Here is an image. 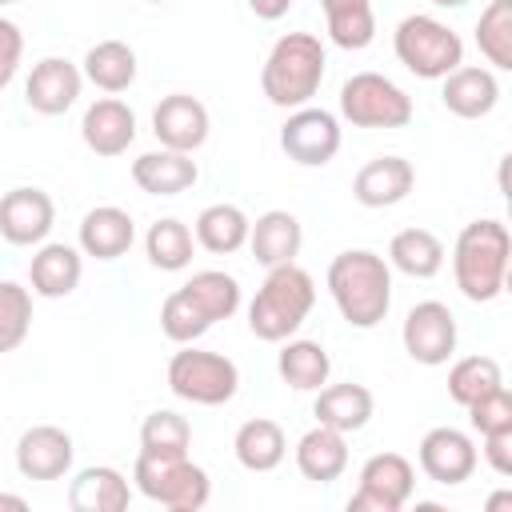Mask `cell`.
Here are the masks:
<instances>
[{
	"label": "cell",
	"mask_w": 512,
	"mask_h": 512,
	"mask_svg": "<svg viewBox=\"0 0 512 512\" xmlns=\"http://www.w3.org/2000/svg\"><path fill=\"white\" fill-rule=\"evenodd\" d=\"M80 244L88 256L96 260H116L132 248V216L124 208H92L84 220H80Z\"/></svg>",
	"instance_id": "21"
},
{
	"label": "cell",
	"mask_w": 512,
	"mask_h": 512,
	"mask_svg": "<svg viewBox=\"0 0 512 512\" xmlns=\"http://www.w3.org/2000/svg\"><path fill=\"white\" fill-rule=\"evenodd\" d=\"M52 196L40 188H12L0 196V236L8 244H36L52 228Z\"/></svg>",
	"instance_id": "14"
},
{
	"label": "cell",
	"mask_w": 512,
	"mask_h": 512,
	"mask_svg": "<svg viewBox=\"0 0 512 512\" xmlns=\"http://www.w3.org/2000/svg\"><path fill=\"white\" fill-rule=\"evenodd\" d=\"M432 4H440V8H460V4H468V0H432Z\"/></svg>",
	"instance_id": "46"
},
{
	"label": "cell",
	"mask_w": 512,
	"mask_h": 512,
	"mask_svg": "<svg viewBox=\"0 0 512 512\" xmlns=\"http://www.w3.org/2000/svg\"><path fill=\"white\" fill-rule=\"evenodd\" d=\"M152 4H160V0H152Z\"/></svg>",
	"instance_id": "48"
},
{
	"label": "cell",
	"mask_w": 512,
	"mask_h": 512,
	"mask_svg": "<svg viewBox=\"0 0 512 512\" xmlns=\"http://www.w3.org/2000/svg\"><path fill=\"white\" fill-rule=\"evenodd\" d=\"M20 48H24L20 28H16L12 20L0 16V88H4V84L12 80V72H16V64H20Z\"/></svg>",
	"instance_id": "41"
},
{
	"label": "cell",
	"mask_w": 512,
	"mask_h": 512,
	"mask_svg": "<svg viewBox=\"0 0 512 512\" xmlns=\"http://www.w3.org/2000/svg\"><path fill=\"white\" fill-rule=\"evenodd\" d=\"M24 96H28V104H32L36 112H44V116L68 112V108L76 104V96H80V72H76V64L60 60V56L40 60V64L32 68L28 84H24Z\"/></svg>",
	"instance_id": "16"
},
{
	"label": "cell",
	"mask_w": 512,
	"mask_h": 512,
	"mask_svg": "<svg viewBox=\"0 0 512 512\" xmlns=\"http://www.w3.org/2000/svg\"><path fill=\"white\" fill-rule=\"evenodd\" d=\"M284 428L276 424V420H264V416H256V420H248V424H240V432H236V460L248 468V472H268V468H276L280 460H284Z\"/></svg>",
	"instance_id": "26"
},
{
	"label": "cell",
	"mask_w": 512,
	"mask_h": 512,
	"mask_svg": "<svg viewBox=\"0 0 512 512\" xmlns=\"http://www.w3.org/2000/svg\"><path fill=\"white\" fill-rule=\"evenodd\" d=\"M412 180H416V172H412V164H408L404 156H376V160H368V164L356 172L352 192H356L360 204L384 208V204L404 200V196L412 192Z\"/></svg>",
	"instance_id": "18"
},
{
	"label": "cell",
	"mask_w": 512,
	"mask_h": 512,
	"mask_svg": "<svg viewBox=\"0 0 512 512\" xmlns=\"http://www.w3.org/2000/svg\"><path fill=\"white\" fill-rule=\"evenodd\" d=\"M396 56L408 72L436 80V76H448L452 68H460L464 44L448 24H440L432 16H404L396 28Z\"/></svg>",
	"instance_id": "6"
},
{
	"label": "cell",
	"mask_w": 512,
	"mask_h": 512,
	"mask_svg": "<svg viewBox=\"0 0 512 512\" xmlns=\"http://www.w3.org/2000/svg\"><path fill=\"white\" fill-rule=\"evenodd\" d=\"M388 256H392V264H396L400 272L424 280V276H436V272H440V264H444V244H440L436 232H428V228H404V232L392 236Z\"/></svg>",
	"instance_id": "28"
},
{
	"label": "cell",
	"mask_w": 512,
	"mask_h": 512,
	"mask_svg": "<svg viewBox=\"0 0 512 512\" xmlns=\"http://www.w3.org/2000/svg\"><path fill=\"white\" fill-rule=\"evenodd\" d=\"M280 148L296 160V164H328L340 148V128L336 116L324 108H300L288 116V124L280 128Z\"/></svg>",
	"instance_id": "10"
},
{
	"label": "cell",
	"mask_w": 512,
	"mask_h": 512,
	"mask_svg": "<svg viewBox=\"0 0 512 512\" xmlns=\"http://www.w3.org/2000/svg\"><path fill=\"white\" fill-rule=\"evenodd\" d=\"M512 236L500 220H472L456 240V284L468 300H492L508 276Z\"/></svg>",
	"instance_id": "3"
},
{
	"label": "cell",
	"mask_w": 512,
	"mask_h": 512,
	"mask_svg": "<svg viewBox=\"0 0 512 512\" xmlns=\"http://www.w3.org/2000/svg\"><path fill=\"white\" fill-rule=\"evenodd\" d=\"M468 416H472V428L480 436L496 432V428H512V392L504 384H496L492 392H484L480 400L468 404Z\"/></svg>",
	"instance_id": "40"
},
{
	"label": "cell",
	"mask_w": 512,
	"mask_h": 512,
	"mask_svg": "<svg viewBox=\"0 0 512 512\" xmlns=\"http://www.w3.org/2000/svg\"><path fill=\"white\" fill-rule=\"evenodd\" d=\"M420 468L436 480V484H460L472 476L476 468V448L464 432L456 428H432L420 440Z\"/></svg>",
	"instance_id": "15"
},
{
	"label": "cell",
	"mask_w": 512,
	"mask_h": 512,
	"mask_svg": "<svg viewBox=\"0 0 512 512\" xmlns=\"http://www.w3.org/2000/svg\"><path fill=\"white\" fill-rule=\"evenodd\" d=\"M0 508H12V512H24L28 504H24L20 496H8V492H0Z\"/></svg>",
	"instance_id": "45"
},
{
	"label": "cell",
	"mask_w": 512,
	"mask_h": 512,
	"mask_svg": "<svg viewBox=\"0 0 512 512\" xmlns=\"http://www.w3.org/2000/svg\"><path fill=\"white\" fill-rule=\"evenodd\" d=\"M0 4H16V0H0Z\"/></svg>",
	"instance_id": "47"
},
{
	"label": "cell",
	"mask_w": 512,
	"mask_h": 512,
	"mask_svg": "<svg viewBox=\"0 0 512 512\" xmlns=\"http://www.w3.org/2000/svg\"><path fill=\"white\" fill-rule=\"evenodd\" d=\"M408 496L412 464L400 452H376L360 472V488L348 496V512H396Z\"/></svg>",
	"instance_id": "9"
},
{
	"label": "cell",
	"mask_w": 512,
	"mask_h": 512,
	"mask_svg": "<svg viewBox=\"0 0 512 512\" xmlns=\"http://www.w3.org/2000/svg\"><path fill=\"white\" fill-rule=\"evenodd\" d=\"M296 464L308 480L324 484V480H336L348 464V444H344V432L328 428V424H316L312 432L300 436L296 444Z\"/></svg>",
	"instance_id": "23"
},
{
	"label": "cell",
	"mask_w": 512,
	"mask_h": 512,
	"mask_svg": "<svg viewBox=\"0 0 512 512\" xmlns=\"http://www.w3.org/2000/svg\"><path fill=\"white\" fill-rule=\"evenodd\" d=\"M240 372L228 356L220 352H200V348H184L168 360V388L180 400L192 404H228L236 396Z\"/></svg>",
	"instance_id": "8"
},
{
	"label": "cell",
	"mask_w": 512,
	"mask_h": 512,
	"mask_svg": "<svg viewBox=\"0 0 512 512\" xmlns=\"http://www.w3.org/2000/svg\"><path fill=\"white\" fill-rule=\"evenodd\" d=\"M188 440H192V428L184 416L160 408L144 420L140 428V452H156V456H188Z\"/></svg>",
	"instance_id": "37"
},
{
	"label": "cell",
	"mask_w": 512,
	"mask_h": 512,
	"mask_svg": "<svg viewBox=\"0 0 512 512\" xmlns=\"http://www.w3.org/2000/svg\"><path fill=\"white\" fill-rule=\"evenodd\" d=\"M276 368H280L284 384H292V388L308 392V388H320V384L328 380L332 360H328V352H324L316 340H292V344L280 352Z\"/></svg>",
	"instance_id": "31"
},
{
	"label": "cell",
	"mask_w": 512,
	"mask_h": 512,
	"mask_svg": "<svg viewBox=\"0 0 512 512\" xmlns=\"http://www.w3.org/2000/svg\"><path fill=\"white\" fill-rule=\"evenodd\" d=\"M340 112L360 128H404L412 120V100L380 72H356L340 88Z\"/></svg>",
	"instance_id": "7"
},
{
	"label": "cell",
	"mask_w": 512,
	"mask_h": 512,
	"mask_svg": "<svg viewBox=\"0 0 512 512\" xmlns=\"http://www.w3.org/2000/svg\"><path fill=\"white\" fill-rule=\"evenodd\" d=\"M148 260L156 264V268H164V272H176V268H184L188 260H192V232L180 224V220H156L152 228H148Z\"/></svg>",
	"instance_id": "36"
},
{
	"label": "cell",
	"mask_w": 512,
	"mask_h": 512,
	"mask_svg": "<svg viewBox=\"0 0 512 512\" xmlns=\"http://www.w3.org/2000/svg\"><path fill=\"white\" fill-rule=\"evenodd\" d=\"M484 456L488 464L508 476L512 472V428H496V432H484Z\"/></svg>",
	"instance_id": "42"
},
{
	"label": "cell",
	"mask_w": 512,
	"mask_h": 512,
	"mask_svg": "<svg viewBox=\"0 0 512 512\" xmlns=\"http://www.w3.org/2000/svg\"><path fill=\"white\" fill-rule=\"evenodd\" d=\"M496 76L488 68H472V64H460L448 72L444 80V108L464 116V120H476V116H488L496 108Z\"/></svg>",
	"instance_id": "20"
},
{
	"label": "cell",
	"mask_w": 512,
	"mask_h": 512,
	"mask_svg": "<svg viewBox=\"0 0 512 512\" xmlns=\"http://www.w3.org/2000/svg\"><path fill=\"white\" fill-rule=\"evenodd\" d=\"M296 252H300V220L280 208L264 212L252 228V256L264 268H276V264H292Z\"/></svg>",
	"instance_id": "25"
},
{
	"label": "cell",
	"mask_w": 512,
	"mask_h": 512,
	"mask_svg": "<svg viewBox=\"0 0 512 512\" xmlns=\"http://www.w3.org/2000/svg\"><path fill=\"white\" fill-rule=\"evenodd\" d=\"M324 12H328V32L340 48H364L376 32L368 0H324Z\"/></svg>",
	"instance_id": "33"
},
{
	"label": "cell",
	"mask_w": 512,
	"mask_h": 512,
	"mask_svg": "<svg viewBox=\"0 0 512 512\" xmlns=\"http://www.w3.org/2000/svg\"><path fill=\"white\" fill-rule=\"evenodd\" d=\"M84 72L104 92H124L136 80V52L124 40H100L84 56Z\"/></svg>",
	"instance_id": "27"
},
{
	"label": "cell",
	"mask_w": 512,
	"mask_h": 512,
	"mask_svg": "<svg viewBox=\"0 0 512 512\" xmlns=\"http://www.w3.org/2000/svg\"><path fill=\"white\" fill-rule=\"evenodd\" d=\"M196 240L216 256L236 252L248 240V220L236 204H208L196 220Z\"/></svg>",
	"instance_id": "30"
},
{
	"label": "cell",
	"mask_w": 512,
	"mask_h": 512,
	"mask_svg": "<svg viewBox=\"0 0 512 512\" xmlns=\"http://www.w3.org/2000/svg\"><path fill=\"white\" fill-rule=\"evenodd\" d=\"M328 288L336 296V308L344 312L348 324L356 328H372L384 320L388 304H392V280H388V264L376 252L352 248L340 252L328 268Z\"/></svg>",
	"instance_id": "1"
},
{
	"label": "cell",
	"mask_w": 512,
	"mask_h": 512,
	"mask_svg": "<svg viewBox=\"0 0 512 512\" xmlns=\"http://www.w3.org/2000/svg\"><path fill=\"white\" fill-rule=\"evenodd\" d=\"M476 44L496 68H512V0H492L480 12Z\"/></svg>",
	"instance_id": "34"
},
{
	"label": "cell",
	"mask_w": 512,
	"mask_h": 512,
	"mask_svg": "<svg viewBox=\"0 0 512 512\" xmlns=\"http://www.w3.org/2000/svg\"><path fill=\"white\" fill-rule=\"evenodd\" d=\"M32 288L40 296H68L80 284V256L68 244H44L32 256Z\"/></svg>",
	"instance_id": "29"
},
{
	"label": "cell",
	"mask_w": 512,
	"mask_h": 512,
	"mask_svg": "<svg viewBox=\"0 0 512 512\" xmlns=\"http://www.w3.org/2000/svg\"><path fill=\"white\" fill-rule=\"evenodd\" d=\"M508 508H512V492H496L488 500V512H508Z\"/></svg>",
	"instance_id": "44"
},
{
	"label": "cell",
	"mask_w": 512,
	"mask_h": 512,
	"mask_svg": "<svg viewBox=\"0 0 512 512\" xmlns=\"http://www.w3.org/2000/svg\"><path fill=\"white\" fill-rule=\"evenodd\" d=\"M312 300H316L312 276L296 264H276V268H268V280L260 284V292L248 308V328L260 340H284L304 324Z\"/></svg>",
	"instance_id": "4"
},
{
	"label": "cell",
	"mask_w": 512,
	"mask_h": 512,
	"mask_svg": "<svg viewBox=\"0 0 512 512\" xmlns=\"http://www.w3.org/2000/svg\"><path fill=\"white\" fill-rule=\"evenodd\" d=\"M324 80V48L312 32H288L276 40V48L264 60L260 84L264 96L280 108H300L316 96Z\"/></svg>",
	"instance_id": "2"
},
{
	"label": "cell",
	"mask_w": 512,
	"mask_h": 512,
	"mask_svg": "<svg viewBox=\"0 0 512 512\" xmlns=\"http://www.w3.org/2000/svg\"><path fill=\"white\" fill-rule=\"evenodd\" d=\"M72 464V436L56 424H36L16 444V468L28 480H60Z\"/></svg>",
	"instance_id": "13"
},
{
	"label": "cell",
	"mask_w": 512,
	"mask_h": 512,
	"mask_svg": "<svg viewBox=\"0 0 512 512\" xmlns=\"http://www.w3.org/2000/svg\"><path fill=\"white\" fill-rule=\"evenodd\" d=\"M496 384H504L500 380V364L492 360V356H464V360H456V368L448 372V396L456 400V404H472V400H480L484 392H492Z\"/></svg>",
	"instance_id": "35"
},
{
	"label": "cell",
	"mask_w": 512,
	"mask_h": 512,
	"mask_svg": "<svg viewBox=\"0 0 512 512\" xmlns=\"http://www.w3.org/2000/svg\"><path fill=\"white\" fill-rule=\"evenodd\" d=\"M184 288L200 300V308L212 316V324L216 320H228L236 312V304H240V284L228 272H216V268L212 272H196Z\"/></svg>",
	"instance_id": "38"
},
{
	"label": "cell",
	"mask_w": 512,
	"mask_h": 512,
	"mask_svg": "<svg viewBox=\"0 0 512 512\" xmlns=\"http://www.w3.org/2000/svg\"><path fill=\"white\" fill-rule=\"evenodd\" d=\"M196 176L200 172H196V160L188 152L164 148V152H144L140 160H132V180L152 196H176V192L192 188Z\"/></svg>",
	"instance_id": "19"
},
{
	"label": "cell",
	"mask_w": 512,
	"mask_h": 512,
	"mask_svg": "<svg viewBox=\"0 0 512 512\" xmlns=\"http://www.w3.org/2000/svg\"><path fill=\"white\" fill-rule=\"evenodd\" d=\"M28 324H32L28 288H20L12 280H0V352H12L28 336Z\"/></svg>",
	"instance_id": "39"
},
{
	"label": "cell",
	"mask_w": 512,
	"mask_h": 512,
	"mask_svg": "<svg viewBox=\"0 0 512 512\" xmlns=\"http://www.w3.org/2000/svg\"><path fill=\"white\" fill-rule=\"evenodd\" d=\"M136 488L148 500H160L172 512H196L208 500V472L188 456H136Z\"/></svg>",
	"instance_id": "5"
},
{
	"label": "cell",
	"mask_w": 512,
	"mask_h": 512,
	"mask_svg": "<svg viewBox=\"0 0 512 512\" xmlns=\"http://www.w3.org/2000/svg\"><path fill=\"white\" fill-rule=\"evenodd\" d=\"M404 348L420 364H444L456 352V316L440 300H424L404 316Z\"/></svg>",
	"instance_id": "11"
},
{
	"label": "cell",
	"mask_w": 512,
	"mask_h": 512,
	"mask_svg": "<svg viewBox=\"0 0 512 512\" xmlns=\"http://www.w3.org/2000/svg\"><path fill=\"white\" fill-rule=\"evenodd\" d=\"M152 132H156V140H160L164 148H172V152H192V148H200L204 136H208V112H204V104H200L196 96L172 92V96H164V100L156 104V112H152Z\"/></svg>",
	"instance_id": "12"
},
{
	"label": "cell",
	"mask_w": 512,
	"mask_h": 512,
	"mask_svg": "<svg viewBox=\"0 0 512 512\" xmlns=\"http://www.w3.org/2000/svg\"><path fill=\"white\" fill-rule=\"evenodd\" d=\"M288 4H292V0H248V8H252L260 20H280V16L288 12Z\"/></svg>",
	"instance_id": "43"
},
{
	"label": "cell",
	"mask_w": 512,
	"mask_h": 512,
	"mask_svg": "<svg viewBox=\"0 0 512 512\" xmlns=\"http://www.w3.org/2000/svg\"><path fill=\"white\" fill-rule=\"evenodd\" d=\"M80 132H84V144H88L92 152H100V156H120V152L132 144V136H136V116H132V108H128L124 100L104 96V100H96V104L84 112Z\"/></svg>",
	"instance_id": "17"
},
{
	"label": "cell",
	"mask_w": 512,
	"mask_h": 512,
	"mask_svg": "<svg viewBox=\"0 0 512 512\" xmlns=\"http://www.w3.org/2000/svg\"><path fill=\"white\" fill-rule=\"evenodd\" d=\"M160 328H164L168 340L192 344L196 336H204L212 328V316L200 308V300L188 288H176V292H168V300L160 308Z\"/></svg>",
	"instance_id": "32"
},
{
	"label": "cell",
	"mask_w": 512,
	"mask_h": 512,
	"mask_svg": "<svg viewBox=\"0 0 512 512\" xmlns=\"http://www.w3.org/2000/svg\"><path fill=\"white\" fill-rule=\"evenodd\" d=\"M72 512H124L128 508V480L116 468H84L68 488Z\"/></svg>",
	"instance_id": "22"
},
{
	"label": "cell",
	"mask_w": 512,
	"mask_h": 512,
	"mask_svg": "<svg viewBox=\"0 0 512 512\" xmlns=\"http://www.w3.org/2000/svg\"><path fill=\"white\" fill-rule=\"evenodd\" d=\"M316 420L336 428V432H356L368 424L372 416V392L364 384H332V388H320L316 396Z\"/></svg>",
	"instance_id": "24"
}]
</instances>
